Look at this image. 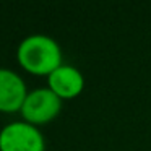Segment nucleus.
Returning <instances> with one entry per match:
<instances>
[{"mask_svg": "<svg viewBox=\"0 0 151 151\" xmlns=\"http://www.w3.org/2000/svg\"><path fill=\"white\" fill-rule=\"evenodd\" d=\"M18 63L31 75L49 76L62 63V49L49 36L33 34L21 41L17 50Z\"/></svg>", "mask_w": 151, "mask_h": 151, "instance_id": "f257e3e1", "label": "nucleus"}, {"mask_svg": "<svg viewBox=\"0 0 151 151\" xmlns=\"http://www.w3.org/2000/svg\"><path fill=\"white\" fill-rule=\"evenodd\" d=\"M62 111V99L57 98L49 88H37L28 93L21 107V117L24 122L34 125H44L52 122Z\"/></svg>", "mask_w": 151, "mask_h": 151, "instance_id": "f03ea898", "label": "nucleus"}, {"mask_svg": "<svg viewBox=\"0 0 151 151\" xmlns=\"http://www.w3.org/2000/svg\"><path fill=\"white\" fill-rule=\"evenodd\" d=\"M46 141L37 127L28 122H12L0 130V151H44Z\"/></svg>", "mask_w": 151, "mask_h": 151, "instance_id": "7ed1b4c3", "label": "nucleus"}, {"mask_svg": "<svg viewBox=\"0 0 151 151\" xmlns=\"http://www.w3.org/2000/svg\"><path fill=\"white\" fill-rule=\"evenodd\" d=\"M28 96L26 85L18 73L0 68V112H20Z\"/></svg>", "mask_w": 151, "mask_h": 151, "instance_id": "20e7f679", "label": "nucleus"}, {"mask_svg": "<svg viewBox=\"0 0 151 151\" xmlns=\"http://www.w3.org/2000/svg\"><path fill=\"white\" fill-rule=\"evenodd\" d=\"M47 88L63 101L81 94L85 88V78L81 72L72 65H60L47 76Z\"/></svg>", "mask_w": 151, "mask_h": 151, "instance_id": "39448f33", "label": "nucleus"}]
</instances>
